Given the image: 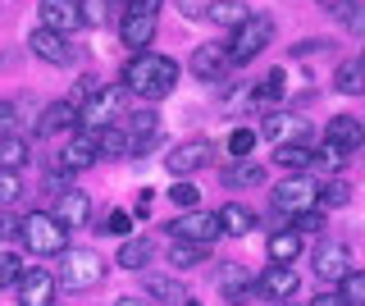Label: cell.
<instances>
[{"mask_svg":"<svg viewBox=\"0 0 365 306\" xmlns=\"http://www.w3.org/2000/svg\"><path fill=\"white\" fill-rule=\"evenodd\" d=\"M114 115H119V87H96V92L78 106V128L101 133V128H110Z\"/></svg>","mask_w":365,"mask_h":306,"instance_id":"obj_7","label":"cell"},{"mask_svg":"<svg viewBox=\"0 0 365 306\" xmlns=\"http://www.w3.org/2000/svg\"><path fill=\"white\" fill-rule=\"evenodd\" d=\"M114 306H155V302H151V297H119Z\"/></svg>","mask_w":365,"mask_h":306,"instance_id":"obj_49","label":"cell"},{"mask_svg":"<svg viewBox=\"0 0 365 306\" xmlns=\"http://www.w3.org/2000/svg\"><path fill=\"white\" fill-rule=\"evenodd\" d=\"M256 292V275L242 265H220V297L228 306H247V297Z\"/></svg>","mask_w":365,"mask_h":306,"instance_id":"obj_16","label":"cell"},{"mask_svg":"<svg viewBox=\"0 0 365 306\" xmlns=\"http://www.w3.org/2000/svg\"><path fill=\"white\" fill-rule=\"evenodd\" d=\"M55 275L51 270H23L19 279V306H55Z\"/></svg>","mask_w":365,"mask_h":306,"instance_id":"obj_11","label":"cell"},{"mask_svg":"<svg viewBox=\"0 0 365 306\" xmlns=\"http://www.w3.org/2000/svg\"><path fill=\"white\" fill-rule=\"evenodd\" d=\"M182 306H201V302H197V297H187V302H182Z\"/></svg>","mask_w":365,"mask_h":306,"instance_id":"obj_50","label":"cell"},{"mask_svg":"<svg viewBox=\"0 0 365 306\" xmlns=\"http://www.w3.org/2000/svg\"><path fill=\"white\" fill-rule=\"evenodd\" d=\"M119 32H123V46L142 55L146 46H151V37H155V14H137V9H128Z\"/></svg>","mask_w":365,"mask_h":306,"instance_id":"obj_21","label":"cell"},{"mask_svg":"<svg viewBox=\"0 0 365 306\" xmlns=\"http://www.w3.org/2000/svg\"><path fill=\"white\" fill-rule=\"evenodd\" d=\"M14 123H19L14 101H0V138H9V133H14Z\"/></svg>","mask_w":365,"mask_h":306,"instance_id":"obj_44","label":"cell"},{"mask_svg":"<svg viewBox=\"0 0 365 306\" xmlns=\"http://www.w3.org/2000/svg\"><path fill=\"white\" fill-rule=\"evenodd\" d=\"M23 279V260L14 252H0V288H19Z\"/></svg>","mask_w":365,"mask_h":306,"instance_id":"obj_37","label":"cell"},{"mask_svg":"<svg viewBox=\"0 0 365 306\" xmlns=\"http://www.w3.org/2000/svg\"><path fill=\"white\" fill-rule=\"evenodd\" d=\"M311 265H315V279H324V283H338V279L351 270V252H347V243H338V238H334V243H319V247H315V260H311Z\"/></svg>","mask_w":365,"mask_h":306,"instance_id":"obj_10","label":"cell"},{"mask_svg":"<svg viewBox=\"0 0 365 306\" xmlns=\"http://www.w3.org/2000/svg\"><path fill=\"white\" fill-rule=\"evenodd\" d=\"M302 133H306V123L288 115V110H269L265 119H260V138H269L274 146H288V142H302Z\"/></svg>","mask_w":365,"mask_h":306,"instance_id":"obj_17","label":"cell"},{"mask_svg":"<svg viewBox=\"0 0 365 306\" xmlns=\"http://www.w3.org/2000/svg\"><path fill=\"white\" fill-rule=\"evenodd\" d=\"M55 220L64 224V229H83V224H91V197L78 188H64L60 201H55Z\"/></svg>","mask_w":365,"mask_h":306,"instance_id":"obj_18","label":"cell"},{"mask_svg":"<svg viewBox=\"0 0 365 306\" xmlns=\"http://www.w3.org/2000/svg\"><path fill=\"white\" fill-rule=\"evenodd\" d=\"M0 64H5V55H0Z\"/></svg>","mask_w":365,"mask_h":306,"instance_id":"obj_51","label":"cell"},{"mask_svg":"<svg viewBox=\"0 0 365 306\" xmlns=\"http://www.w3.org/2000/svg\"><path fill=\"white\" fill-rule=\"evenodd\" d=\"M269 41H274V19L269 14H251L242 28H233V37L224 41V51H228L233 64H251Z\"/></svg>","mask_w":365,"mask_h":306,"instance_id":"obj_3","label":"cell"},{"mask_svg":"<svg viewBox=\"0 0 365 306\" xmlns=\"http://www.w3.org/2000/svg\"><path fill=\"white\" fill-rule=\"evenodd\" d=\"M23 197V178L14 174V169H0V206H9V201Z\"/></svg>","mask_w":365,"mask_h":306,"instance_id":"obj_40","label":"cell"},{"mask_svg":"<svg viewBox=\"0 0 365 306\" xmlns=\"http://www.w3.org/2000/svg\"><path fill=\"white\" fill-rule=\"evenodd\" d=\"M311 306H342V297H338V292H319Z\"/></svg>","mask_w":365,"mask_h":306,"instance_id":"obj_48","label":"cell"},{"mask_svg":"<svg viewBox=\"0 0 365 306\" xmlns=\"http://www.w3.org/2000/svg\"><path fill=\"white\" fill-rule=\"evenodd\" d=\"M78 123V101H51V106L37 115V138H55V133H68Z\"/></svg>","mask_w":365,"mask_h":306,"instance_id":"obj_19","label":"cell"},{"mask_svg":"<svg viewBox=\"0 0 365 306\" xmlns=\"http://www.w3.org/2000/svg\"><path fill=\"white\" fill-rule=\"evenodd\" d=\"M178 14L182 19H205V0H178Z\"/></svg>","mask_w":365,"mask_h":306,"instance_id":"obj_46","label":"cell"},{"mask_svg":"<svg viewBox=\"0 0 365 306\" xmlns=\"http://www.w3.org/2000/svg\"><path fill=\"white\" fill-rule=\"evenodd\" d=\"M133 151V138L123 123H110V128H101V155H110V160H119V155Z\"/></svg>","mask_w":365,"mask_h":306,"instance_id":"obj_31","label":"cell"},{"mask_svg":"<svg viewBox=\"0 0 365 306\" xmlns=\"http://www.w3.org/2000/svg\"><path fill=\"white\" fill-rule=\"evenodd\" d=\"M338 297L342 306H365V270H347L338 279Z\"/></svg>","mask_w":365,"mask_h":306,"instance_id":"obj_33","label":"cell"},{"mask_svg":"<svg viewBox=\"0 0 365 306\" xmlns=\"http://www.w3.org/2000/svg\"><path fill=\"white\" fill-rule=\"evenodd\" d=\"M334 87L342 96H361L365 92V60H342L334 69Z\"/></svg>","mask_w":365,"mask_h":306,"instance_id":"obj_27","label":"cell"},{"mask_svg":"<svg viewBox=\"0 0 365 306\" xmlns=\"http://www.w3.org/2000/svg\"><path fill=\"white\" fill-rule=\"evenodd\" d=\"M361 123H365V119H361Z\"/></svg>","mask_w":365,"mask_h":306,"instance_id":"obj_53","label":"cell"},{"mask_svg":"<svg viewBox=\"0 0 365 306\" xmlns=\"http://www.w3.org/2000/svg\"><path fill=\"white\" fill-rule=\"evenodd\" d=\"M101 279H106V260H101V252H91V247L64 252V265H60V275H55V283L68 288V292H87V288H96Z\"/></svg>","mask_w":365,"mask_h":306,"instance_id":"obj_2","label":"cell"},{"mask_svg":"<svg viewBox=\"0 0 365 306\" xmlns=\"http://www.w3.org/2000/svg\"><path fill=\"white\" fill-rule=\"evenodd\" d=\"M32 160V146H28V138H19V133H9V138H0V169H19Z\"/></svg>","mask_w":365,"mask_h":306,"instance_id":"obj_29","label":"cell"},{"mask_svg":"<svg viewBox=\"0 0 365 306\" xmlns=\"http://www.w3.org/2000/svg\"><path fill=\"white\" fill-rule=\"evenodd\" d=\"M315 165L324 169V174H338V169L347 165V151H338L334 142H324V146H319V151H315Z\"/></svg>","mask_w":365,"mask_h":306,"instance_id":"obj_38","label":"cell"},{"mask_svg":"<svg viewBox=\"0 0 365 306\" xmlns=\"http://www.w3.org/2000/svg\"><path fill=\"white\" fill-rule=\"evenodd\" d=\"M151 256H155V243H151V238H123L114 265H119V270H146V265H151Z\"/></svg>","mask_w":365,"mask_h":306,"instance_id":"obj_22","label":"cell"},{"mask_svg":"<svg viewBox=\"0 0 365 306\" xmlns=\"http://www.w3.org/2000/svg\"><path fill=\"white\" fill-rule=\"evenodd\" d=\"M96 229H101V233H114V238H123V233L133 229V215H128V210H110L106 220L96 224Z\"/></svg>","mask_w":365,"mask_h":306,"instance_id":"obj_41","label":"cell"},{"mask_svg":"<svg viewBox=\"0 0 365 306\" xmlns=\"http://www.w3.org/2000/svg\"><path fill=\"white\" fill-rule=\"evenodd\" d=\"M187 69H192V78H201V83H224L228 69H233V60H228V51L220 46V41H205V46L192 51Z\"/></svg>","mask_w":365,"mask_h":306,"instance_id":"obj_9","label":"cell"},{"mask_svg":"<svg viewBox=\"0 0 365 306\" xmlns=\"http://www.w3.org/2000/svg\"><path fill=\"white\" fill-rule=\"evenodd\" d=\"M361 60H365V55H361Z\"/></svg>","mask_w":365,"mask_h":306,"instance_id":"obj_52","label":"cell"},{"mask_svg":"<svg viewBox=\"0 0 365 306\" xmlns=\"http://www.w3.org/2000/svg\"><path fill=\"white\" fill-rule=\"evenodd\" d=\"M292 229L297 233H324V215H319V210H306V215H297V220H292Z\"/></svg>","mask_w":365,"mask_h":306,"instance_id":"obj_42","label":"cell"},{"mask_svg":"<svg viewBox=\"0 0 365 306\" xmlns=\"http://www.w3.org/2000/svg\"><path fill=\"white\" fill-rule=\"evenodd\" d=\"M205 256H210V247H201V243H178V238L169 243V265L174 270H197Z\"/></svg>","mask_w":365,"mask_h":306,"instance_id":"obj_30","label":"cell"},{"mask_svg":"<svg viewBox=\"0 0 365 306\" xmlns=\"http://www.w3.org/2000/svg\"><path fill=\"white\" fill-rule=\"evenodd\" d=\"M297 256H302V233H297V229L269 233V265H292Z\"/></svg>","mask_w":365,"mask_h":306,"instance_id":"obj_25","label":"cell"},{"mask_svg":"<svg viewBox=\"0 0 365 306\" xmlns=\"http://www.w3.org/2000/svg\"><path fill=\"white\" fill-rule=\"evenodd\" d=\"M205 19L220 24V28H242L251 19V9L242 5V0H210V5H205Z\"/></svg>","mask_w":365,"mask_h":306,"instance_id":"obj_24","label":"cell"},{"mask_svg":"<svg viewBox=\"0 0 365 306\" xmlns=\"http://www.w3.org/2000/svg\"><path fill=\"white\" fill-rule=\"evenodd\" d=\"M274 165H283L288 174H306V169L315 165V151H311V146H302V142H288V146L274 151Z\"/></svg>","mask_w":365,"mask_h":306,"instance_id":"obj_28","label":"cell"},{"mask_svg":"<svg viewBox=\"0 0 365 306\" xmlns=\"http://www.w3.org/2000/svg\"><path fill=\"white\" fill-rule=\"evenodd\" d=\"M41 28L60 32V37H68V32L83 28V9H78V0H41Z\"/></svg>","mask_w":365,"mask_h":306,"instance_id":"obj_12","label":"cell"},{"mask_svg":"<svg viewBox=\"0 0 365 306\" xmlns=\"http://www.w3.org/2000/svg\"><path fill=\"white\" fill-rule=\"evenodd\" d=\"M215 160V146L205 142V138H187V142H178L174 151H169V160H165V169L174 178H187V174H197V169H205Z\"/></svg>","mask_w":365,"mask_h":306,"instance_id":"obj_8","label":"cell"},{"mask_svg":"<svg viewBox=\"0 0 365 306\" xmlns=\"http://www.w3.org/2000/svg\"><path fill=\"white\" fill-rule=\"evenodd\" d=\"M297 288H302V279H297L292 265H269L265 275L256 279V292H265V297H274V302H292Z\"/></svg>","mask_w":365,"mask_h":306,"instance_id":"obj_15","label":"cell"},{"mask_svg":"<svg viewBox=\"0 0 365 306\" xmlns=\"http://www.w3.org/2000/svg\"><path fill=\"white\" fill-rule=\"evenodd\" d=\"M169 233H174L178 243H201V247H210L215 238H224L220 215H215V210H182L178 220L169 224Z\"/></svg>","mask_w":365,"mask_h":306,"instance_id":"obj_6","label":"cell"},{"mask_svg":"<svg viewBox=\"0 0 365 306\" xmlns=\"http://www.w3.org/2000/svg\"><path fill=\"white\" fill-rule=\"evenodd\" d=\"M334 9H338L342 28L356 32V37H365V5H361V0H334Z\"/></svg>","mask_w":365,"mask_h":306,"instance_id":"obj_34","label":"cell"},{"mask_svg":"<svg viewBox=\"0 0 365 306\" xmlns=\"http://www.w3.org/2000/svg\"><path fill=\"white\" fill-rule=\"evenodd\" d=\"M14 238H23V220H14V215H0V243H14Z\"/></svg>","mask_w":365,"mask_h":306,"instance_id":"obj_45","label":"cell"},{"mask_svg":"<svg viewBox=\"0 0 365 306\" xmlns=\"http://www.w3.org/2000/svg\"><path fill=\"white\" fill-rule=\"evenodd\" d=\"M220 229L228 238H242V233L256 229V215H251L242 201H228V206H220Z\"/></svg>","mask_w":365,"mask_h":306,"instance_id":"obj_26","label":"cell"},{"mask_svg":"<svg viewBox=\"0 0 365 306\" xmlns=\"http://www.w3.org/2000/svg\"><path fill=\"white\" fill-rule=\"evenodd\" d=\"M123 87H128L133 96H142V101L169 96V92L178 87V60H169V55H155V51L133 55L128 69H123Z\"/></svg>","mask_w":365,"mask_h":306,"instance_id":"obj_1","label":"cell"},{"mask_svg":"<svg viewBox=\"0 0 365 306\" xmlns=\"http://www.w3.org/2000/svg\"><path fill=\"white\" fill-rule=\"evenodd\" d=\"M324 142H334L338 151H356V146L365 142V123L351 119V115H334L324 128Z\"/></svg>","mask_w":365,"mask_h":306,"instance_id":"obj_20","label":"cell"},{"mask_svg":"<svg viewBox=\"0 0 365 306\" xmlns=\"http://www.w3.org/2000/svg\"><path fill=\"white\" fill-rule=\"evenodd\" d=\"M251 151H256V128H233L228 133V155H233V160H247Z\"/></svg>","mask_w":365,"mask_h":306,"instance_id":"obj_36","label":"cell"},{"mask_svg":"<svg viewBox=\"0 0 365 306\" xmlns=\"http://www.w3.org/2000/svg\"><path fill=\"white\" fill-rule=\"evenodd\" d=\"M347 201H351V188L342 183V178H329V183L319 188V206H324V210H342Z\"/></svg>","mask_w":365,"mask_h":306,"instance_id":"obj_35","label":"cell"},{"mask_svg":"<svg viewBox=\"0 0 365 306\" xmlns=\"http://www.w3.org/2000/svg\"><path fill=\"white\" fill-rule=\"evenodd\" d=\"M169 201H174L178 210H197V201H201V192L187 183V178H178L174 188H169Z\"/></svg>","mask_w":365,"mask_h":306,"instance_id":"obj_39","label":"cell"},{"mask_svg":"<svg viewBox=\"0 0 365 306\" xmlns=\"http://www.w3.org/2000/svg\"><path fill=\"white\" fill-rule=\"evenodd\" d=\"M23 243H28L32 256H64L68 252V229L55 220V215L37 210V215L23 220Z\"/></svg>","mask_w":365,"mask_h":306,"instance_id":"obj_4","label":"cell"},{"mask_svg":"<svg viewBox=\"0 0 365 306\" xmlns=\"http://www.w3.org/2000/svg\"><path fill=\"white\" fill-rule=\"evenodd\" d=\"M101 160V133H87V128H73V138L64 142V155L60 165L64 169H87Z\"/></svg>","mask_w":365,"mask_h":306,"instance_id":"obj_13","label":"cell"},{"mask_svg":"<svg viewBox=\"0 0 365 306\" xmlns=\"http://www.w3.org/2000/svg\"><path fill=\"white\" fill-rule=\"evenodd\" d=\"M315 51H334V46H324V41H297V46H292L297 60H306V55H315Z\"/></svg>","mask_w":365,"mask_h":306,"instance_id":"obj_47","label":"cell"},{"mask_svg":"<svg viewBox=\"0 0 365 306\" xmlns=\"http://www.w3.org/2000/svg\"><path fill=\"white\" fill-rule=\"evenodd\" d=\"M315 206H319V188H315V178H306V174H292L274 188V210L279 215H292L297 220V215H306Z\"/></svg>","mask_w":365,"mask_h":306,"instance_id":"obj_5","label":"cell"},{"mask_svg":"<svg viewBox=\"0 0 365 306\" xmlns=\"http://www.w3.org/2000/svg\"><path fill=\"white\" fill-rule=\"evenodd\" d=\"M83 9V24H106V0H78Z\"/></svg>","mask_w":365,"mask_h":306,"instance_id":"obj_43","label":"cell"},{"mask_svg":"<svg viewBox=\"0 0 365 306\" xmlns=\"http://www.w3.org/2000/svg\"><path fill=\"white\" fill-rule=\"evenodd\" d=\"M142 288H146V297H151L155 306H182V302H187V297H182V283L174 275H146Z\"/></svg>","mask_w":365,"mask_h":306,"instance_id":"obj_23","label":"cell"},{"mask_svg":"<svg viewBox=\"0 0 365 306\" xmlns=\"http://www.w3.org/2000/svg\"><path fill=\"white\" fill-rule=\"evenodd\" d=\"M28 46H32V55H37V60H46V64H60V69H68V64H73L68 41L60 37V32H51V28H32Z\"/></svg>","mask_w":365,"mask_h":306,"instance_id":"obj_14","label":"cell"},{"mask_svg":"<svg viewBox=\"0 0 365 306\" xmlns=\"http://www.w3.org/2000/svg\"><path fill=\"white\" fill-rule=\"evenodd\" d=\"M224 183L228 188H260L265 183V169H260L256 160H237L233 169H224Z\"/></svg>","mask_w":365,"mask_h":306,"instance_id":"obj_32","label":"cell"}]
</instances>
